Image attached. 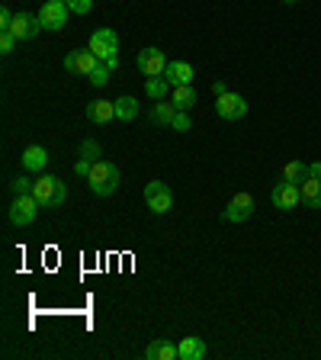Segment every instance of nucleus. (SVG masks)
<instances>
[{
    "instance_id": "14",
    "label": "nucleus",
    "mask_w": 321,
    "mask_h": 360,
    "mask_svg": "<svg viewBox=\"0 0 321 360\" xmlns=\"http://www.w3.org/2000/svg\"><path fill=\"white\" fill-rule=\"evenodd\" d=\"M145 360H180V347L167 338H155L148 347H145Z\"/></svg>"
},
{
    "instance_id": "28",
    "label": "nucleus",
    "mask_w": 321,
    "mask_h": 360,
    "mask_svg": "<svg viewBox=\"0 0 321 360\" xmlns=\"http://www.w3.org/2000/svg\"><path fill=\"white\" fill-rule=\"evenodd\" d=\"M193 126L190 122V116H187V110H177V116H173V122H171V129L173 132H187V129Z\"/></svg>"
},
{
    "instance_id": "13",
    "label": "nucleus",
    "mask_w": 321,
    "mask_h": 360,
    "mask_svg": "<svg viewBox=\"0 0 321 360\" xmlns=\"http://www.w3.org/2000/svg\"><path fill=\"white\" fill-rule=\"evenodd\" d=\"M164 77L171 87H180V84H193V77H196V71H193V65H187V61H167V68H164Z\"/></svg>"
},
{
    "instance_id": "29",
    "label": "nucleus",
    "mask_w": 321,
    "mask_h": 360,
    "mask_svg": "<svg viewBox=\"0 0 321 360\" xmlns=\"http://www.w3.org/2000/svg\"><path fill=\"white\" fill-rule=\"evenodd\" d=\"M16 42H20V39H16L10 30H4V32H0V52H4V55H10V52H13V45H16Z\"/></svg>"
},
{
    "instance_id": "3",
    "label": "nucleus",
    "mask_w": 321,
    "mask_h": 360,
    "mask_svg": "<svg viewBox=\"0 0 321 360\" xmlns=\"http://www.w3.org/2000/svg\"><path fill=\"white\" fill-rule=\"evenodd\" d=\"M87 49L97 55V58L103 61L106 68H116V65H119V36H116V30H110V26H103V30L93 32Z\"/></svg>"
},
{
    "instance_id": "22",
    "label": "nucleus",
    "mask_w": 321,
    "mask_h": 360,
    "mask_svg": "<svg viewBox=\"0 0 321 360\" xmlns=\"http://www.w3.org/2000/svg\"><path fill=\"white\" fill-rule=\"evenodd\" d=\"M135 116H138V100L135 97H119L116 100V120L132 122Z\"/></svg>"
},
{
    "instance_id": "30",
    "label": "nucleus",
    "mask_w": 321,
    "mask_h": 360,
    "mask_svg": "<svg viewBox=\"0 0 321 360\" xmlns=\"http://www.w3.org/2000/svg\"><path fill=\"white\" fill-rule=\"evenodd\" d=\"M13 16H16V13H10L7 7L0 10V32H4V30H10V26H13Z\"/></svg>"
},
{
    "instance_id": "23",
    "label": "nucleus",
    "mask_w": 321,
    "mask_h": 360,
    "mask_svg": "<svg viewBox=\"0 0 321 360\" xmlns=\"http://www.w3.org/2000/svg\"><path fill=\"white\" fill-rule=\"evenodd\" d=\"M167 90H171V84H167L164 77H145V94H148L155 103L167 97Z\"/></svg>"
},
{
    "instance_id": "11",
    "label": "nucleus",
    "mask_w": 321,
    "mask_h": 360,
    "mask_svg": "<svg viewBox=\"0 0 321 360\" xmlns=\"http://www.w3.org/2000/svg\"><path fill=\"white\" fill-rule=\"evenodd\" d=\"M97 65H100V58L90 49H77V52H71L65 58V71H74V75H93L97 71Z\"/></svg>"
},
{
    "instance_id": "5",
    "label": "nucleus",
    "mask_w": 321,
    "mask_h": 360,
    "mask_svg": "<svg viewBox=\"0 0 321 360\" xmlns=\"http://www.w3.org/2000/svg\"><path fill=\"white\" fill-rule=\"evenodd\" d=\"M10 222L13 225H32L36 222V216H39V200L32 193H22V196H16L13 202H10Z\"/></svg>"
},
{
    "instance_id": "16",
    "label": "nucleus",
    "mask_w": 321,
    "mask_h": 360,
    "mask_svg": "<svg viewBox=\"0 0 321 360\" xmlns=\"http://www.w3.org/2000/svg\"><path fill=\"white\" fill-rule=\"evenodd\" d=\"M171 103L177 106V110H187V112H190L196 103H199V94H196L193 84H180V87H173Z\"/></svg>"
},
{
    "instance_id": "27",
    "label": "nucleus",
    "mask_w": 321,
    "mask_h": 360,
    "mask_svg": "<svg viewBox=\"0 0 321 360\" xmlns=\"http://www.w3.org/2000/svg\"><path fill=\"white\" fill-rule=\"evenodd\" d=\"M67 10L77 16H87L90 10H93V0H67Z\"/></svg>"
},
{
    "instance_id": "26",
    "label": "nucleus",
    "mask_w": 321,
    "mask_h": 360,
    "mask_svg": "<svg viewBox=\"0 0 321 360\" xmlns=\"http://www.w3.org/2000/svg\"><path fill=\"white\" fill-rule=\"evenodd\" d=\"M81 158H87V161H100V145L93 142V139H84L81 142Z\"/></svg>"
},
{
    "instance_id": "32",
    "label": "nucleus",
    "mask_w": 321,
    "mask_h": 360,
    "mask_svg": "<svg viewBox=\"0 0 321 360\" xmlns=\"http://www.w3.org/2000/svg\"><path fill=\"white\" fill-rule=\"evenodd\" d=\"M308 177H318V180H321V161H315V165H308Z\"/></svg>"
},
{
    "instance_id": "9",
    "label": "nucleus",
    "mask_w": 321,
    "mask_h": 360,
    "mask_svg": "<svg viewBox=\"0 0 321 360\" xmlns=\"http://www.w3.org/2000/svg\"><path fill=\"white\" fill-rule=\"evenodd\" d=\"M216 112L218 116H222V120H241V116H244L247 112V100L241 97V94H232V90H228V94H222V97L216 100Z\"/></svg>"
},
{
    "instance_id": "7",
    "label": "nucleus",
    "mask_w": 321,
    "mask_h": 360,
    "mask_svg": "<svg viewBox=\"0 0 321 360\" xmlns=\"http://www.w3.org/2000/svg\"><path fill=\"white\" fill-rule=\"evenodd\" d=\"M251 216H254V196H251V193H238V196H232V202H228V206H225L222 222L238 225V222H247Z\"/></svg>"
},
{
    "instance_id": "31",
    "label": "nucleus",
    "mask_w": 321,
    "mask_h": 360,
    "mask_svg": "<svg viewBox=\"0 0 321 360\" xmlns=\"http://www.w3.org/2000/svg\"><path fill=\"white\" fill-rule=\"evenodd\" d=\"M90 167H93V161H87V158H81V161H77V165H74V174H81V177H87V174H90Z\"/></svg>"
},
{
    "instance_id": "8",
    "label": "nucleus",
    "mask_w": 321,
    "mask_h": 360,
    "mask_svg": "<svg viewBox=\"0 0 321 360\" xmlns=\"http://www.w3.org/2000/svg\"><path fill=\"white\" fill-rule=\"evenodd\" d=\"M167 68V58L161 49H155V45H148V49H142L138 52V71H142L145 77H161Z\"/></svg>"
},
{
    "instance_id": "18",
    "label": "nucleus",
    "mask_w": 321,
    "mask_h": 360,
    "mask_svg": "<svg viewBox=\"0 0 321 360\" xmlns=\"http://www.w3.org/2000/svg\"><path fill=\"white\" fill-rule=\"evenodd\" d=\"M177 347H180V360H202V357H206V345H202L196 335L183 338Z\"/></svg>"
},
{
    "instance_id": "2",
    "label": "nucleus",
    "mask_w": 321,
    "mask_h": 360,
    "mask_svg": "<svg viewBox=\"0 0 321 360\" xmlns=\"http://www.w3.org/2000/svg\"><path fill=\"white\" fill-rule=\"evenodd\" d=\"M32 196L39 200V206L55 210V206H61V202L67 200V187H65V180L55 177V174H42V177L32 184Z\"/></svg>"
},
{
    "instance_id": "12",
    "label": "nucleus",
    "mask_w": 321,
    "mask_h": 360,
    "mask_svg": "<svg viewBox=\"0 0 321 360\" xmlns=\"http://www.w3.org/2000/svg\"><path fill=\"white\" fill-rule=\"evenodd\" d=\"M42 30H45L42 20H39V16H32V13H16L13 16V26H10V32H13L20 42H26V39H36Z\"/></svg>"
},
{
    "instance_id": "1",
    "label": "nucleus",
    "mask_w": 321,
    "mask_h": 360,
    "mask_svg": "<svg viewBox=\"0 0 321 360\" xmlns=\"http://www.w3.org/2000/svg\"><path fill=\"white\" fill-rule=\"evenodd\" d=\"M119 180H122V174H119V167L112 165V161H93V167H90V174H87V184H90V190H93L97 196L116 193Z\"/></svg>"
},
{
    "instance_id": "33",
    "label": "nucleus",
    "mask_w": 321,
    "mask_h": 360,
    "mask_svg": "<svg viewBox=\"0 0 321 360\" xmlns=\"http://www.w3.org/2000/svg\"><path fill=\"white\" fill-rule=\"evenodd\" d=\"M212 90H216V97H222V94H228V90H225V84H222V81H216V84H212Z\"/></svg>"
},
{
    "instance_id": "19",
    "label": "nucleus",
    "mask_w": 321,
    "mask_h": 360,
    "mask_svg": "<svg viewBox=\"0 0 321 360\" xmlns=\"http://www.w3.org/2000/svg\"><path fill=\"white\" fill-rule=\"evenodd\" d=\"M302 202L308 210H321V180L318 177H308L302 184Z\"/></svg>"
},
{
    "instance_id": "10",
    "label": "nucleus",
    "mask_w": 321,
    "mask_h": 360,
    "mask_svg": "<svg viewBox=\"0 0 321 360\" xmlns=\"http://www.w3.org/2000/svg\"><path fill=\"white\" fill-rule=\"evenodd\" d=\"M67 13H71V10H67V4H61V0H45L39 20H42L45 30H65Z\"/></svg>"
},
{
    "instance_id": "21",
    "label": "nucleus",
    "mask_w": 321,
    "mask_h": 360,
    "mask_svg": "<svg viewBox=\"0 0 321 360\" xmlns=\"http://www.w3.org/2000/svg\"><path fill=\"white\" fill-rule=\"evenodd\" d=\"M173 116H177V106H173V103L157 100V103L151 106V122H157V126H171Z\"/></svg>"
},
{
    "instance_id": "20",
    "label": "nucleus",
    "mask_w": 321,
    "mask_h": 360,
    "mask_svg": "<svg viewBox=\"0 0 321 360\" xmlns=\"http://www.w3.org/2000/svg\"><path fill=\"white\" fill-rule=\"evenodd\" d=\"M280 180H289V184H306L308 180V165L306 161H289V165L283 167V174H280Z\"/></svg>"
},
{
    "instance_id": "35",
    "label": "nucleus",
    "mask_w": 321,
    "mask_h": 360,
    "mask_svg": "<svg viewBox=\"0 0 321 360\" xmlns=\"http://www.w3.org/2000/svg\"><path fill=\"white\" fill-rule=\"evenodd\" d=\"M61 4H67V0H61Z\"/></svg>"
},
{
    "instance_id": "34",
    "label": "nucleus",
    "mask_w": 321,
    "mask_h": 360,
    "mask_svg": "<svg viewBox=\"0 0 321 360\" xmlns=\"http://www.w3.org/2000/svg\"><path fill=\"white\" fill-rule=\"evenodd\" d=\"M286 4H296V0H286Z\"/></svg>"
},
{
    "instance_id": "25",
    "label": "nucleus",
    "mask_w": 321,
    "mask_h": 360,
    "mask_svg": "<svg viewBox=\"0 0 321 360\" xmlns=\"http://www.w3.org/2000/svg\"><path fill=\"white\" fill-rule=\"evenodd\" d=\"M32 184L36 180H30V177H13L10 180V190H13V196H22V193H32Z\"/></svg>"
},
{
    "instance_id": "4",
    "label": "nucleus",
    "mask_w": 321,
    "mask_h": 360,
    "mask_svg": "<svg viewBox=\"0 0 321 360\" xmlns=\"http://www.w3.org/2000/svg\"><path fill=\"white\" fill-rule=\"evenodd\" d=\"M145 202H148L151 212L164 216V212L173 206V190L167 187L164 180H148V187H145Z\"/></svg>"
},
{
    "instance_id": "15",
    "label": "nucleus",
    "mask_w": 321,
    "mask_h": 360,
    "mask_svg": "<svg viewBox=\"0 0 321 360\" xmlns=\"http://www.w3.org/2000/svg\"><path fill=\"white\" fill-rule=\"evenodd\" d=\"M87 120L97 122V126H106V122L116 120V100H93L87 106Z\"/></svg>"
},
{
    "instance_id": "6",
    "label": "nucleus",
    "mask_w": 321,
    "mask_h": 360,
    "mask_svg": "<svg viewBox=\"0 0 321 360\" xmlns=\"http://www.w3.org/2000/svg\"><path fill=\"white\" fill-rule=\"evenodd\" d=\"M270 200H273L277 210L289 212V210H296V206L302 202V187L299 184H289V180H280L277 187H273V193H270Z\"/></svg>"
},
{
    "instance_id": "17",
    "label": "nucleus",
    "mask_w": 321,
    "mask_h": 360,
    "mask_svg": "<svg viewBox=\"0 0 321 360\" xmlns=\"http://www.w3.org/2000/svg\"><path fill=\"white\" fill-rule=\"evenodd\" d=\"M48 158H52V155H48L42 145H30V148L22 151V167H26V171H45Z\"/></svg>"
},
{
    "instance_id": "24",
    "label": "nucleus",
    "mask_w": 321,
    "mask_h": 360,
    "mask_svg": "<svg viewBox=\"0 0 321 360\" xmlns=\"http://www.w3.org/2000/svg\"><path fill=\"white\" fill-rule=\"evenodd\" d=\"M110 71H112V68H106L103 61H100L97 71L90 75V84H93V87H106V84H110Z\"/></svg>"
}]
</instances>
